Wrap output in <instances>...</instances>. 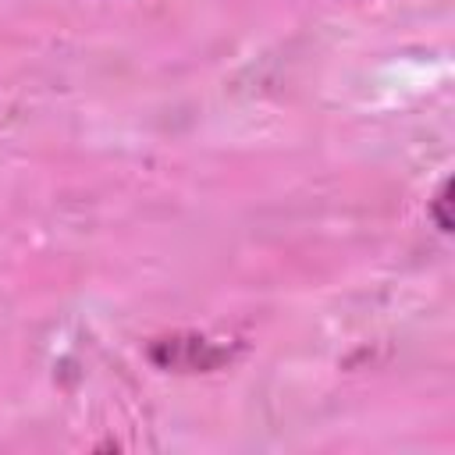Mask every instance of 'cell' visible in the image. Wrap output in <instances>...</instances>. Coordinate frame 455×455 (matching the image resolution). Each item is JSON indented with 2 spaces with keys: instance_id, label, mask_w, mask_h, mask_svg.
Segmentation results:
<instances>
[{
  "instance_id": "obj_1",
  "label": "cell",
  "mask_w": 455,
  "mask_h": 455,
  "mask_svg": "<svg viewBox=\"0 0 455 455\" xmlns=\"http://www.w3.org/2000/svg\"><path fill=\"white\" fill-rule=\"evenodd\" d=\"M146 355L160 370L213 373V370H220V366H228L235 359V345H228L220 338H210V334H196V331H174V334L153 338Z\"/></svg>"
},
{
  "instance_id": "obj_2",
  "label": "cell",
  "mask_w": 455,
  "mask_h": 455,
  "mask_svg": "<svg viewBox=\"0 0 455 455\" xmlns=\"http://www.w3.org/2000/svg\"><path fill=\"white\" fill-rule=\"evenodd\" d=\"M448 206H451V181H441L437 185V192H434V199L427 203V213H430V220L437 224V231H451V213H448Z\"/></svg>"
}]
</instances>
